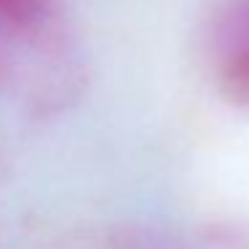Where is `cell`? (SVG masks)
Instances as JSON below:
<instances>
[{"instance_id": "cell-2", "label": "cell", "mask_w": 249, "mask_h": 249, "mask_svg": "<svg viewBox=\"0 0 249 249\" xmlns=\"http://www.w3.org/2000/svg\"><path fill=\"white\" fill-rule=\"evenodd\" d=\"M51 0H0V30L30 33L49 17Z\"/></svg>"}, {"instance_id": "cell-1", "label": "cell", "mask_w": 249, "mask_h": 249, "mask_svg": "<svg viewBox=\"0 0 249 249\" xmlns=\"http://www.w3.org/2000/svg\"><path fill=\"white\" fill-rule=\"evenodd\" d=\"M212 78L222 99L249 107V0H236L212 33Z\"/></svg>"}, {"instance_id": "cell-3", "label": "cell", "mask_w": 249, "mask_h": 249, "mask_svg": "<svg viewBox=\"0 0 249 249\" xmlns=\"http://www.w3.org/2000/svg\"><path fill=\"white\" fill-rule=\"evenodd\" d=\"M196 249H249V228H217Z\"/></svg>"}]
</instances>
